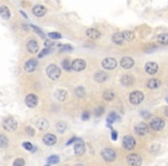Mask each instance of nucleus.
I'll return each mask as SVG.
<instances>
[{
    "label": "nucleus",
    "mask_w": 168,
    "mask_h": 166,
    "mask_svg": "<svg viewBox=\"0 0 168 166\" xmlns=\"http://www.w3.org/2000/svg\"><path fill=\"white\" fill-rule=\"evenodd\" d=\"M2 127H3V129L7 130V132H14V130L17 128V122H16L13 118H7V119L3 121Z\"/></svg>",
    "instance_id": "nucleus-5"
},
{
    "label": "nucleus",
    "mask_w": 168,
    "mask_h": 166,
    "mask_svg": "<svg viewBox=\"0 0 168 166\" xmlns=\"http://www.w3.org/2000/svg\"><path fill=\"white\" fill-rule=\"evenodd\" d=\"M142 115H143V118H145V119H149L151 114H150L147 111H142Z\"/></svg>",
    "instance_id": "nucleus-45"
},
{
    "label": "nucleus",
    "mask_w": 168,
    "mask_h": 166,
    "mask_svg": "<svg viewBox=\"0 0 168 166\" xmlns=\"http://www.w3.org/2000/svg\"><path fill=\"white\" fill-rule=\"evenodd\" d=\"M86 36L91 39H98L100 37V31L97 29H87L86 30Z\"/></svg>",
    "instance_id": "nucleus-21"
},
{
    "label": "nucleus",
    "mask_w": 168,
    "mask_h": 166,
    "mask_svg": "<svg viewBox=\"0 0 168 166\" xmlns=\"http://www.w3.org/2000/svg\"><path fill=\"white\" fill-rule=\"evenodd\" d=\"M111 135H112L113 141H116V140H118V133H116L115 130H113V129H112V134H111Z\"/></svg>",
    "instance_id": "nucleus-46"
},
{
    "label": "nucleus",
    "mask_w": 168,
    "mask_h": 166,
    "mask_svg": "<svg viewBox=\"0 0 168 166\" xmlns=\"http://www.w3.org/2000/svg\"><path fill=\"white\" fill-rule=\"evenodd\" d=\"M75 92H76V95L80 96V97H84V96H85V90H84V88H82V87L76 88V89H75Z\"/></svg>",
    "instance_id": "nucleus-36"
},
{
    "label": "nucleus",
    "mask_w": 168,
    "mask_h": 166,
    "mask_svg": "<svg viewBox=\"0 0 168 166\" xmlns=\"http://www.w3.org/2000/svg\"><path fill=\"white\" fill-rule=\"evenodd\" d=\"M103 113H104V107H98L97 111H96V115H98V116L101 115Z\"/></svg>",
    "instance_id": "nucleus-44"
},
{
    "label": "nucleus",
    "mask_w": 168,
    "mask_h": 166,
    "mask_svg": "<svg viewBox=\"0 0 168 166\" xmlns=\"http://www.w3.org/2000/svg\"><path fill=\"white\" fill-rule=\"evenodd\" d=\"M55 127H56V130H58L59 133H65V132L67 130V127H68V126H67V123H66V122L60 121V122H58V123H56V126H55Z\"/></svg>",
    "instance_id": "nucleus-29"
},
{
    "label": "nucleus",
    "mask_w": 168,
    "mask_h": 166,
    "mask_svg": "<svg viewBox=\"0 0 168 166\" xmlns=\"http://www.w3.org/2000/svg\"><path fill=\"white\" fill-rule=\"evenodd\" d=\"M54 96H55V98H56L59 102H65V101L67 99V97H68V94H67L66 90H63V89H59V90L55 91Z\"/></svg>",
    "instance_id": "nucleus-19"
},
{
    "label": "nucleus",
    "mask_w": 168,
    "mask_h": 166,
    "mask_svg": "<svg viewBox=\"0 0 168 166\" xmlns=\"http://www.w3.org/2000/svg\"><path fill=\"white\" fill-rule=\"evenodd\" d=\"M58 46L60 48L61 51H72L73 50V48L70 45H58Z\"/></svg>",
    "instance_id": "nucleus-40"
},
{
    "label": "nucleus",
    "mask_w": 168,
    "mask_h": 166,
    "mask_svg": "<svg viewBox=\"0 0 168 166\" xmlns=\"http://www.w3.org/2000/svg\"><path fill=\"white\" fill-rule=\"evenodd\" d=\"M164 127H165V121L161 118H154L150 122V128L153 129L154 132H160L164 129Z\"/></svg>",
    "instance_id": "nucleus-3"
},
{
    "label": "nucleus",
    "mask_w": 168,
    "mask_h": 166,
    "mask_svg": "<svg viewBox=\"0 0 168 166\" xmlns=\"http://www.w3.org/2000/svg\"><path fill=\"white\" fill-rule=\"evenodd\" d=\"M120 118H119V115L116 114V113H109V115L107 116V123L109 125V123H113L114 121H116V120H119Z\"/></svg>",
    "instance_id": "nucleus-30"
},
{
    "label": "nucleus",
    "mask_w": 168,
    "mask_h": 166,
    "mask_svg": "<svg viewBox=\"0 0 168 166\" xmlns=\"http://www.w3.org/2000/svg\"><path fill=\"white\" fill-rule=\"evenodd\" d=\"M135 130H136V133L138 135H145V134L149 133V126L146 123H144V122H139L138 125H136Z\"/></svg>",
    "instance_id": "nucleus-15"
},
{
    "label": "nucleus",
    "mask_w": 168,
    "mask_h": 166,
    "mask_svg": "<svg viewBox=\"0 0 168 166\" xmlns=\"http://www.w3.org/2000/svg\"><path fill=\"white\" fill-rule=\"evenodd\" d=\"M89 116H90L89 112H84L83 114H82V119H83V120H89Z\"/></svg>",
    "instance_id": "nucleus-47"
},
{
    "label": "nucleus",
    "mask_w": 168,
    "mask_h": 166,
    "mask_svg": "<svg viewBox=\"0 0 168 166\" xmlns=\"http://www.w3.org/2000/svg\"><path fill=\"white\" fill-rule=\"evenodd\" d=\"M120 63H121V67H122V68H125V69H130V68L134 67L135 61H134V59L130 58V56H123V58L121 59Z\"/></svg>",
    "instance_id": "nucleus-14"
},
{
    "label": "nucleus",
    "mask_w": 168,
    "mask_h": 166,
    "mask_svg": "<svg viewBox=\"0 0 168 166\" xmlns=\"http://www.w3.org/2000/svg\"><path fill=\"white\" fill-rule=\"evenodd\" d=\"M76 140H77L76 137H72V138H70V140H69V141L67 142V145H69V144H72V143H73V142H75Z\"/></svg>",
    "instance_id": "nucleus-48"
},
{
    "label": "nucleus",
    "mask_w": 168,
    "mask_h": 166,
    "mask_svg": "<svg viewBox=\"0 0 168 166\" xmlns=\"http://www.w3.org/2000/svg\"><path fill=\"white\" fill-rule=\"evenodd\" d=\"M74 152L77 156H81V155H83L85 152V144H84V142L81 138H77L75 141V143H74Z\"/></svg>",
    "instance_id": "nucleus-7"
},
{
    "label": "nucleus",
    "mask_w": 168,
    "mask_h": 166,
    "mask_svg": "<svg viewBox=\"0 0 168 166\" xmlns=\"http://www.w3.org/2000/svg\"><path fill=\"white\" fill-rule=\"evenodd\" d=\"M13 166H25V163H24V160L22 158H17V159L14 160Z\"/></svg>",
    "instance_id": "nucleus-37"
},
{
    "label": "nucleus",
    "mask_w": 168,
    "mask_h": 166,
    "mask_svg": "<svg viewBox=\"0 0 168 166\" xmlns=\"http://www.w3.org/2000/svg\"><path fill=\"white\" fill-rule=\"evenodd\" d=\"M94 80L97 82H99V83H103L104 81L107 80V74L104 73V72H97L96 75H94Z\"/></svg>",
    "instance_id": "nucleus-22"
},
{
    "label": "nucleus",
    "mask_w": 168,
    "mask_h": 166,
    "mask_svg": "<svg viewBox=\"0 0 168 166\" xmlns=\"http://www.w3.org/2000/svg\"><path fill=\"white\" fill-rule=\"evenodd\" d=\"M75 166H84V165H82V164H76Z\"/></svg>",
    "instance_id": "nucleus-50"
},
{
    "label": "nucleus",
    "mask_w": 168,
    "mask_h": 166,
    "mask_svg": "<svg viewBox=\"0 0 168 166\" xmlns=\"http://www.w3.org/2000/svg\"><path fill=\"white\" fill-rule=\"evenodd\" d=\"M127 163L130 166H140L142 165V157L137 154H131L127 157Z\"/></svg>",
    "instance_id": "nucleus-6"
},
{
    "label": "nucleus",
    "mask_w": 168,
    "mask_h": 166,
    "mask_svg": "<svg viewBox=\"0 0 168 166\" xmlns=\"http://www.w3.org/2000/svg\"><path fill=\"white\" fill-rule=\"evenodd\" d=\"M166 102H167V103H168V96H167V97H166Z\"/></svg>",
    "instance_id": "nucleus-51"
},
{
    "label": "nucleus",
    "mask_w": 168,
    "mask_h": 166,
    "mask_svg": "<svg viewBox=\"0 0 168 166\" xmlns=\"http://www.w3.org/2000/svg\"><path fill=\"white\" fill-rule=\"evenodd\" d=\"M46 166H50V165H46Z\"/></svg>",
    "instance_id": "nucleus-52"
},
{
    "label": "nucleus",
    "mask_w": 168,
    "mask_h": 166,
    "mask_svg": "<svg viewBox=\"0 0 168 166\" xmlns=\"http://www.w3.org/2000/svg\"><path fill=\"white\" fill-rule=\"evenodd\" d=\"M103 97H104L105 101H112V99L114 98V92H113L112 90H106V91L104 92Z\"/></svg>",
    "instance_id": "nucleus-31"
},
{
    "label": "nucleus",
    "mask_w": 168,
    "mask_h": 166,
    "mask_svg": "<svg viewBox=\"0 0 168 166\" xmlns=\"http://www.w3.org/2000/svg\"><path fill=\"white\" fill-rule=\"evenodd\" d=\"M45 46H46V49H51L52 46H54V43L52 41L47 39V41H45Z\"/></svg>",
    "instance_id": "nucleus-43"
},
{
    "label": "nucleus",
    "mask_w": 168,
    "mask_h": 166,
    "mask_svg": "<svg viewBox=\"0 0 168 166\" xmlns=\"http://www.w3.org/2000/svg\"><path fill=\"white\" fill-rule=\"evenodd\" d=\"M86 67V62L82 59H76L72 62V69L75 72H81Z\"/></svg>",
    "instance_id": "nucleus-11"
},
{
    "label": "nucleus",
    "mask_w": 168,
    "mask_h": 166,
    "mask_svg": "<svg viewBox=\"0 0 168 166\" xmlns=\"http://www.w3.org/2000/svg\"><path fill=\"white\" fill-rule=\"evenodd\" d=\"M112 39H113V42L115 43V44H118V45H121L122 43H123V37H122V34L121 32H116V34H114L113 35V37H112Z\"/></svg>",
    "instance_id": "nucleus-26"
},
{
    "label": "nucleus",
    "mask_w": 168,
    "mask_h": 166,
    "mask_svg": "<svg viewBox=\"0 0 168 166\" xmlns=\"http://www.w3.org/2000/svg\"><path fill=\"white\" fill-rule=\"evenodd\" d=\"M22 145H23V148H24L25 150H29V151L32 150V151H34V145H32L31 143H29V142H24Z\"/></svg>",
    "instance_id": "nucleus-39"
},
{
    "label": "nucleus",
    "mask_w": 168,
    "mask_h": 166,
    "mask_svg": "<svg viewBox=\"0 0 168 166\" xmlns=\"http://www.w3.org/2000/svg\"><path fill=\"white\" fill-rule=\"evenodd\" d=\"M121 83L123 84V85H131L132 83H134V77L132 76H130V75H123L122 77H121Z\"/></svg>",
    "instance_id": "nucleus-24"
},
{
    "label": "nucleus",
    "mask_w": 168,
    "mask_h": 166,
    "mask_svg": "<svg viewBox=\"0 0 168 166\" xmlns=\"http://www.w3.org/2000/svg\"><path fill=\"white\" fill-rule=\"evenodd\" d=\"M101 66L105 68V69H114L116 66H118V62L114 58H106L101 61Z\"/></svg>",
    "instance_id": "nucleus-8"
},
{
    "label": "nucleus",
    "mask_w": 168,
    "mask_h": 166,
    "mask_svg": "<svg viewBox=\"0 0 168 166\" xmlns=\"http://www.w3.org/2000/svg\"><path fill=\"white\" fill-rule=\"evenodd\" d=\"M122 144H123V148L126 150H132L135 148V145H136V141H135V138L132 136L127 135V136H125V138H123Z\"/></svg>",
    "instance_id": "nucleus-9"
},
{
    "label": "nucleus",
    "mask_w": 168,
    "mask_h": 166,
    "mask_svg": "<svg viewBox=\"0 0 168 166\" xmlns=\"http://www.w3.org/2000/svg\"><path fill=\"white\" fill-rule=\"evenodd\" d=\"M50 52H51V50H50V49H45V50H43L42 52L38 54V58H43V56H45L46 54H48Z\"/></svg>",
    "instance_id": "nucleus-42"
},
{
    "label": "nucleus",
    "mask_w": 168,
    "mask_h": 166,
    "mask_svg": "<svg viewBox=\"0 0 168 166\" xmlns=\"http://www.w3.org/2000/svg\"><path fill=\"white\" fill-rule=\"evenodd\" d=\"M122 37H123V39H125V41H128V42L134 41V39H135V32H134V31L126 30V31H123V32H122Z\"/></svg>",
    "instance_id": "nucleus-25"
},
{
    "label": "nucleus",
    "mask_w": 168,
    "mask_h": 166,
    "mask_svg": "<svg viewBox=\"0 0 168 166\" xmlns=\"http://www.w3.org/2000/svg\"><path fill=\"white\" fill-rule=\"evenodd\" d=\"M46 74L51 80H58L61 75V70L56 65H50L46 68Z\"/></svg>",
    "instance_id": "nucleus-1"
},
{
    "label": "nucleus",
    "mask_w": 168,
    "mask_h": 166,
    "mask_svg": "<svg viewBox=\"0 0 168 166\" xmlns=\"http://www.w3.org/2000/svg\"><path fill=\"white\" fill-rule=\"evenodd\" d=\"M164 113H165V115H166V116H168V107L165 109V112H164Z\"/></svg>",
    "instance_id": "nucleus-49"
},
{
    "label": "nucleus",
    "mask_w": 168,
    "mask_h": 166,
    "mask_svg": "<svg viewBox=\"0 0 168 166\" xmlns=\"http://www.w3.org/2000/svg\"><path fill=\"white\" fill-rule=\"evenodd\" d=\"M25 105L28 107H36L38 105V98H37V96L32 95V94L28 95L25 97Z\"/></svg>",
    "instance_id": "nucleus-12"
},
{
    "label": "nucleus",
    "mask_w": 168,
    "mask_h": 166,
    "mask_svg": "<svg viewBox=\"0 0 168 166\" xmlns=\"http://www.w3.org/2000/svg\"><path fill=\"white\" fill-rule=\"evenodd\" d=\"M25 132H27V134L30 135V136H34V135H35V130H34L32 127H30V126H27V127H25Z\"/></svg>",
    "instance_id": "nucleus-41"
},
{
    "label": "nucleus",
    "mask_w": 168,
    "mask_h": 166,
    "mask_svg": "<svg viewBox=\"0 0 168 166\" xmlns=\"http://www.w3.org/2000/svg\"><path fill=\"white\" fill-rule=\"evenodd\" d=\"M32 13H34V15L35 16H37V17H42L45 15V13H46V8L42 6V5H36L34 8H32Z\"/></svg>",
    "instance_id": "nucleus-17"
},
{
    "label": "nucleus",
    "mask_w": 168,
    "mask_h": 166,
    "mask_svg": "<svg viewBox=\"0 0 168 166\" xmlns=\"http://www.w3.org/2000/svg\"><path fill=\"white\" fill-rule=\"evenodd\" d=\"M37 67H38V61H37L36 59H29V60H27L25 63H24V69H25V72H28V73H31V72L36 70Z\"/></svg>",
    "instance_id": "nucleus-10"
},
{
    "label": "nucleus",
    "mask_w": 168,
    "mask_h": 166,
    "mask_svg": "<svg viewBox=\"0 0 168 166\" xmlns=\"http://www.w3.org/2000/svg\"><path fill=\"white\" fill-rule=\"evenodd\" d=\"M101 156L106 162H113L116 158V152L111 148H106L101 151Z\"/></svg>",
    "instance_id": "nucleus-4"
},
{
    "label": "nucleus",
    "mask_w": 168,
    "mask_h": 166,
    "mask_svg": "<svg viewBox=\"0 0 168 166\" xmlns=\"http://www.w3.org/2000/svg\"><path fill=\"white\" fill-rule=\"evenodd\" d=\"M27 50H28L30 53H37L38 50H39V45H38V43H37L36 41L31 39V41H29V42L27 43Z\"/></svg>",
    "instance_id": "nucleus-16"
},
{
    "label": "nucleus",
    "mask_w": 168,
    "mask_h": 166,
    "mask_svg": "<svg viewBox=\"0 0 168 166\" xmlns=\"http://www.w3.org/2000/svg\"><path fill=\"white\" fill-rule=\"evenodd\" d=\"M158 69H159L158 63H156V62H153V61L147 62V63L145 65V72H146L149 75H154V74L158 72Z\"/></svg>",
    "instance_id": "nucleus-13"
},
{
    "label": "nucleus",
    "mask_w": 168,
    "mask_h": 166,
    "mask_svg": "<svg viewBox=\"0 0 168 166\" xmlns=\"http://www.w3.org/2000/svg\"><path fill=\"white\" fill-rule=\"evenodd\" d=\"M159 85H160V81L159 80H156V79H152V80H150L147 82V88H150V89H156Z\"/></svg>",
    "instance_id": "nucleus-27"
},
{
    "label": "nucleus",
    "mask_w": 168,
    "mask_h": 166,
    "mask_svg": "<svg viewBox=\"0 0 168 166\" xmlns=\"http://www.w3.org/2000/svg\"><path fill=\"white\" fill-rule=\"evenodd\" d=\"M62 68H63L65 70H67V72L72 70V65H70V62H69L68 59H66V60L62 61Z\"/></svg>",
    "instance_id": "nucleus-34"
},
{
    "label": "nucleus",
    "mask_w": 168,
    "mask_h": 166,
    "mask_svg": "<svg viewBox=\"0 0 168 166\" xmlns=\"http://www.w3.org/2000/svg\"><path fill=\"white\" fill-rule=\"evenodd\" d=\"M0 16L2 19H5V20H8L10 17V12H9L8 7H6V6H1L0 7Z\"/></svg>",
    "instance_id": "nucleus-23"
},
{
    "label": "nucleus",
    "mask_w": 168,
    "mask_h": 166,
    "mask_svg": "<svg viewBox=\"0 0 168 166\" xmlns=\"http://www.w3.org/2000/svg\"><path fill=\"white\" fill-rule=\"evenodd\" d=\"M30 28H31V29H32V30H34L36 34H38V35H39L42 38H45V34L43 32L42 30L39 29V28H37V27H35V25H30Z\"/></svg>",
    "instance_id": "nucleus-35"
},
{
    "label": "nucleus",
    "mask_w": 168,
    "mask_h": 166,
    "mask_svg": "<svg viewBox=\"0 0 168 166\" xmlns=\"http://www.w3.org/2000/svg\"><path fill=\"white\" fill-rule=\"evenodd\" d=\"M48 37H51L52 39H60V38H62L61 34H59V32H50Z\"/></svg>",
    "instance_id": "nucleus-38"
},
{
    "label": "nucleus",
    "mask_w": 168,
    "mask_h": 166,
    "mask_svg": "<svg viewBox=\"0 0 168 166\" xmlns=\"http://www.w3.org/2000/svg\"><path fill=\"white\" fill-rule=\"evenodd\" d=\"M59 162H60V158H59V156H55V155H53V156L47 158V163L48 164H58Z\"/></svg>",
    "instance_id": "nucleus-33"
},
{
    "label": "nucleus",
    "mask_w": 168,
    "mask_h": 166,
    "mask_svg": "<svg viewBox=\"0 0 168 166\" xmlns=\"http://www.w3.org/2000/svg\"><path fill=\"white\" fill-rule=\"evenodd\" d=\"M158 42L162 45H168V34H161L158 36Z\"/></svg>",
    "instance_id": "nucleus-28"
},
{
    "label": "nucleus",
    "mask_w": 168,
    "mask_h": 166,
    "mask_svg": "<svg viewBox=\"0 0 168 166\" xmlns=\"http://www.w3.org/2000/svg\"><path fill=\"white\" fill-rule=\"evenodd\" d=\"M43 142L46 144V145H54L56 143V137L53 135V134H46L44 137H43Z\"/></svg>",
    "instance_id": "nucleus-18"
},
{
    "label": "nucleus",
    "mask_w": 168,
    "mask_h": 166,
    "mask_svg": "<svg viewBox=\"0 0 168 166\" xmlns=\"http://www.w3.org/2000/svg\"><path fill=\"white\" fill-rule=\"evenodd\" d=\"M143 99H144V94H143L142 91H138V90L132 91V92L130 94V96H129V102H130L132 105H138V104H140V103L143 102Z\"/></svg>",
    "instance_id": "nucleus-2"
},
{
    "label": "nucleus",
    "mask_w": 168,
    "mask_h": 166,
    "mask_svg": "<svg viewBox=\"0 0 168 166\" xmlns=\"http://www.w3.org/2000/svg\"><path fill=\"white\" fill-rule=\"evenodd\" d=\"M7 145H8V138H7V136L0 134V148L3 149V148H7Z\"/></svg>",
    "instance_id": "nucleus-32"
},
{
    "label": "nucleus",
    "mask_w": 168,
    "mask_h": 166,
    "mask_svg": "<svg viewBox=\"0 0 168 166\" xmlns=\"http://www.w3.org/2000/svg\"><path fill=\"white\" fill-rule=\"evenodd\" d=\"M36 126L38 127V129H39V130H45V129H47V128H48L50 123H48V121H47L46 119L41 118V119H38V120L36 121Z\"/></svg>",
    "instance_id": "nucleus-20"
}]
</instances>
